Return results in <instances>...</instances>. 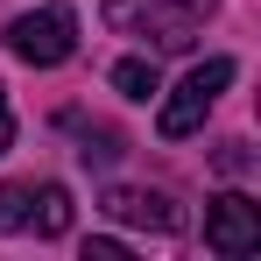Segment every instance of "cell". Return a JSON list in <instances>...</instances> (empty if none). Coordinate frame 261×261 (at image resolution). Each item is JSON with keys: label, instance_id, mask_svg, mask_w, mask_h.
Listing matches in <instances>:
<instances>
[{"label": "cell", "instance_id": "6da1fadb", "mask_svg": "<svg viewBox=\"0 0 261 261\" xmlns=\"http://www.w3.org/2000/svg\"><path fill=\"white\" fill-rule=\"evenodd\" d=\"M212 7L219 0H106V21H113L120 36L155 43V49H191Z\"/></svg>", "mask_w": 261, "mask_h": 261}, {"label": "cell", "instance_id": "7a4b0ae2", "mask_svg": "<svg viewBox=\"0 0 261 261\" xmlns=\"http://www.w3.org/2000/svg\"><path fill=\"white\" fill-rule=\"evenodd\" d=\"M226 85H233V57H205V64H198V71H191V78H184V85L163 99V113H155V134H163V141H184V134H198V127H205V113L219 106V92H226Z\"/></svg>", "mask_w": 261, "mask_h": 261}, {"label": "cell", "instance_id": "3957f363", "mask_svg": "<svg viewBox=\"0 0 261 261\" xmlns=\"http://www.w3.org/2000/svg\"><path fill=\"white\" fill-rule=\"evenodd\" d=\"M7 49H14L21 64L49 71V64H64V57L78 49V14H71V7H36V14H14V21H7Z\"/></svg>", "mask_w": 261, "mask_h": 261}, {"label": "cell", "instance_id": "277c9868", "mask_svg": "<svg viewBox=\"0 0 261 261\" xmlns=\"http://www.w3.org/2000/svg\"><path fill=\"white\" fill-rule=\"evenodd\" d=\"M205 247L226 254V261L254 254V247H261V205H254V198H240V191L212 198V205H205Z\"/></svg>", "mask_w": 261, "mask_h": 261}, {"label": "cell", "instance_id": "5b68a950", "mask_svg": "<svg viewBox=\"0 0 261 261\" xmlns=\"http://www.w3.org/2000/svg\"><path fill=\"white\" fill-rule=\"evenodd\" d=\"M106 212L127 219V226H148V233H184V205L170 191H113Z\"/></svg>", "mask_w": 261, "mask_h": 261}, {"label": "cell", "instance_id": "8992f818", "mask_svg": "<svg viewBox=\"0 0 261 261\" xmlns=\"http://www.w3.org/2000/svg\"><path fill=\"white\" fill-rule=\"evenodd\" d=\"M29 233H43V240H64V233H71V191H64V184H43V191H36Z\"/></svg>", "mask_w": 261, "mask_h": 261}, {"label": "cell", "instance_id": "52a82bcc", "mask_svg": "<svg viewBox=\"0 0 261 261\" xmlns=\"http://www.w3.org/2000/svg\"><path fill=\"white\" fill-rule=\"evenodd\" d=\"M113 92H127V99H155V92H163L155 57H120V64H113Z\"/></svg>", "mask_w": 261, "mask_h": 261}, {"label": "cell", "instance_id": "ba28073f", "mask_svg": "<svg viewBox=\"0 0 261 261\" xmlns=\"http://www.w3.org/2000/svg\"><path fill=\"white\" fill-rule=\"evenodd\" d=\"M36 212V184H0V233H21Z\"/></svg>", "mask_w": 261, "mask_h": 261}, {"label": "cell", "instance_id": "9c48e42d", "mask_svg": "<svg viewBox=\"0 0 261 261\" xmlns=\"http://www.w3.org/2000/svg\"><path fill=\"white\" fill-rule=\"evenodd\" d=\"M219 170H226V176L247 170V141H226V148H219Z\"/></svg>", "mask_w": 261, "mask_h": 261}, {"label": "cell", "instance_id": "30bf717a", "mask_svg": "<svg viewBox=\"0 0 261 261\" xmlns=\"http://www.w3.org/2000/svg\"><path fill=\"white\" fill-rule=\"evenodd\" d=\"M120 254H127L120 240H85V261H120Z\"/></svg>", "mask_w": 261, "mask_h": 261}, {"label": "cell", "instance_id": "8fae6325", "mask_svg": "<svg viewBox=\"0 0 261 261\" xmlns=\"http://www.w3.org/2000/svg\"><path fill=\"white\" fill-rule=\"evenodd\" d=\"M14 148V113H7V92H0V155Z\"/></svg>", "mask_w": 261, "mask_h": 261}]
</instances>
